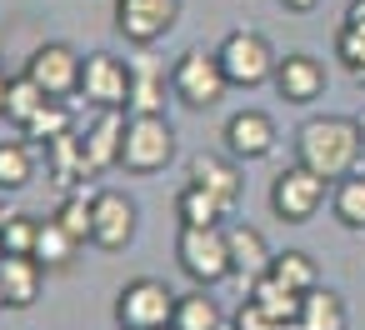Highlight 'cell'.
Masks as SVG:
<instances>
[{"instance_id": "obj_35", "label": "cell", "mask_w": 365, "mask_h": 330, "mask_svg": "<svg viewBox=\"0 0 365 330\" xmlns=\"http://www.w3.org/2000/svg\"><path fill=\"white\" fill-rule=\"evenodd\" d=\"M350 26H365V0H350V11H345Z\"/></svg>"}, {"instance_id": "obj_9", "label": "cell", "mask_w": 365, "mask_h": 330, "mask_svg": "<svg viewBox=\"0 0 365 330\" xmlns=\"http://www.w3.org/2000/svg\"><path fill=\"white\" fill-rule=\"evenodd\" d=\"M180 0H115V31L130 46H155L160 36L175 31Z\"/></svg>"}, {"instance_id": "obj_39", "label": "cell", "mask_w": 365, "mask_h": 330, "mask_svg": "<svg viewBox=\"0 0 365 330\" xmlns=\"http://www.w3.org/2000/svg\"><path fill=\"white\" fill-rule=\"evenodd\" d=\"M155 330H175V325H155Z\"/></svg>"}, {"instance_id": "obj_25", "label": "cell", "mask_w": 365, "mask_h": 330, "mask_svg": "<svg viewBox=\"0 0 365 330\" xmlns=\"http://www.w3.org/2000/svg\"><path fill=\"white\" fill-rule=\"evenodd\" d=\"M56 220L76 235V240H91L96 235V185H71L66 190V200H61V210H56Z\"/></svg>"}, {"instance_id": "obj_12", "label": "cell", "mask_w": 365, "mask_h": 330, "mask_svg": "<svg viewBox=\"0 0 365 330\" xmlns=\"http://www.w3.org/2000/svg\"><path fill=\"white\" fill-rule=\"evenodd\" d=\"M275 91H280V100H290V105H310V100L325 96V66H320L315 56H305V51H290V56H280V66H275Z\"/></svg>"}, {"instance_id": "obj_29", "label": "cell", "mask_w": 365, "mask_h": 330, "mask_svg": "<svg viewBox=\"0 0 365 330\" xmlns=\"http://www.w3.org/2000/svg\"><path fill=\"white\" fill-rule=\"evenodd\" d=\"M36 175V160L26 140H0V190H26Z\"/></svg>"}, {"instance_id": "obj_15", "label": "cell", "mask_w": 365, "mask_h": 330, "mask_svg": "<svg viewBox=\"0 0 365 330\" xmlns=\"http://www.w3.org/2000/svg\"><path fill=\"white\" fill-rule=\"evenodd\" d=\"M41 280H46V265L36 255H6L0 260V295H6L11 310H31L41 300Z\"/></svg>"}, {"instance_id": "obj_18", "label": "cell", "mask_w": 365, "mask_h": 330, "mask_svg": "<svg viewBox=\"0 0 365 330\" xmlns=\"http://www.w3.org/2000/svg\"><path fill=\"white\" fill-rule=\"evenodd\" d=\"M190 180H195V185H205V190H215L230 210L240 205L245 180H240V170H235L230 160H220V155H195V160H190Z\"/></svg>"}, {"instance_id": "obj_10", "label": "cell", "mask_w": 365, "mask_h": 330, "mask_svg": "<svg viewBox=\"0 0 365 330\" xmlns=\"http://www.w3.org/2000/svg\"><path fill=\"white\" fill-rule=\"evenodd\" d=\"M81 96L96 110H106V105L125 110V100H130V66L115 61V56H106V51L86 56V66H81Z\"/></svg>"}, {"instance_id": "obj_33", "label": "cell", "mask_w": 365, "mask_h": 330, "mask_svg": "<svg viewBox=\"0 0 365 330\" xmlns=\"http://www.w3.org/2000/svg\"><path fill=\"white\" fill-rule=\"evenodd\" d=\"M235 330H295V325H285V320H275L270 310H260L250 295L240 300V310H235V320H230Z\"/></svg>"}, {"instance_id": "obj_8", "label": "cell", "mask_w": 365, "mask_h": 330, "mask_svg": "<svg viewBox=\"0 0 365 330\" xmlns=\"http://www.w3.org/2000/svg\"><path fill=\"white\" fill-rule=\"evenodd\" d=\"M81 66H86V61H81L71 46L46 41V46H36V51H31L26 76H31L51 100H71V96H81Z\"/></svg>"}, {"instance_id": "obj_16", "label": "cell", "mask_w": 365, "mask_h": 330, "mask_svg": "<svg viewBox=\"0 0 365 330\" xmlns=\"http://www.w3.org/2000/svg\"><path fill=\"white\" fill-rule=\"evenodd\" d=\"M225 235H230V260H235V275L250 285L255 275H265L270 270V260H275V250L265 245V235L255 230V225H225Z\"/></svg>"}, {"instance_id": "obj_23", "label": "cell", "mask_w": 365, "mask_h": 330, "mask_svg": "<svg viewBox=\"0 0 365 330\" xmlns=\"http://www.w3.org/2000/svg\"><path fill=\"white\" fill-rule=\"evenodd\" d=\"M46 160H51V175H56V185H81L86 180V150H81V135L76 130H66V135H56V140H46Z\"/></svg>"}, {"instance_id": "obj_27", "label": "cell", "mask_w": 365, "mask_h": 330, "mask_svg": "<svg viewBox=\"0 0 365 330\" xmlns=\"http://www.w3.org/2000/svg\"><path fill=\"white\" fill-rule=\"evenodd\" d=\"M46 100H51V96H46V91L21 71V76H11V91H6V120H11L16 130H26V120H31Z\"/></svg>"}, {"instance_id": "obj_20", "label": "cell", "mask_w": 365, "mask_h": 330, "mask_svg": "<svg viewBox=\"0 0 365 330\" xmlns=\"http://www.w3.org/2000/svg\"><path fill=\"white\" fill-rule=\"evenodd\" d=\"M175 215H180V225H225L230 205H225L215 190H205V185L190 180V185L175 195Z\"/></svg>"}, {"instance_id": "obj_36", "label": "cell", "mask_w": 365, "mask_h": 330, "mask_svg": "<svg viewBox=\"0 0 365 330\" xmlns=\"http://www.w3.org/2000/svg\"><path fill=\"white\" fill-rule=\"evenodd\" d=\"M6 91H11V76H0V115H6Z\"/></svg>"}, {"instance_id": "obj_13", "label": "cell", "mask_w": 365, "mask_h": 330, "mask_svg": "<svg viewBox=\"0 0 365 330\" xmlns=\"http://www.w3.org/2000/svg\"><path fill=\"white\" fill-rule=\"evenodd\" d=\"M225 150L235 160H265L275 150V125L265 110H240L225 120Z\"/></svg>"}, {"instance_id": "obj_11", "label": "cell", "mask_w": 365, "mask_h": 330, "mask_svg": "<svg viewBox=\"0 0 365 330\" xmlns=\"http://www.w3.org/2000/svg\"><path fill=\"white\" fill-rule=\"evenodd\" d=\"M125 120H130V115H125L120 105H106V110H96L91 130L81 135V150H86V180H91V175H106L110 165H120Z\"/></svg>"}, {"instance_id": "obj_3", "label": "cell", "mask_w": 365, "mask_h": 330, "mask_svg": "<svg viewBox=\"0 0 365 330\" xmlns=\"http://www.w3.org/2000/svg\"><path fill=\"white\" fill-rule=\"evenodd\" d=\"M215 56H220V66H225V81L240 86V91H255V86L275 81V66H280V56L270 51V41H265L260 31H230V36L215 46Z\"/></svg>"}, {"instance_id": "obj_30", "label": "cell", "mask_w": 365, "mask_h": 330, "mask_svg": "<svg viewBox=\"0 0 365 330\" xmlns=\"http://www.w3.org/2000/svg\"><path fill=\"white\" fill-rule=\"evenodd\" d=\"M66 130H76V115H71V105L66 100H46L31 120H26V130L21 135H31V140H56V135H66Z\"/></svg>"}, {"instance_id": "obj_19", "label": "cell", "mask_w": 365, "mask_h": 330, "mask_svg": "<svg viewBox=\"0 0 365 330\" xmlns=\"http://www.w3.org/2000/svg\"><path fill=\"white\" fill-rule=\"evenodd\" d=\"M125 110L130 115H165V76L150 61L130 66V100H125Z\"/></svg>"}, {"instance_id": "obj_21", "label": "cell", "mask_w": 365, "mask_h": 330, "mask_svg": "<svg viewBox=\"0 0 365 330\" xmlns=\"http://www.w3.org/2000/svg\"><path fill=\"white\" fill-rule=\"evenodd\" d=\"M76 250H81V240H76L56 215H46L41 230H36V250H31V255H36L46 270H66V265L76 260Z\"/></svg>"}, {"instance_id": "obj_2", "label": "cell", "mask_w": 365, "mask_h": 330, "mask_svg": "<svg viewBox=\"0 0 365 330\" xmlns=\"http://www.w3.org/2000/svg\"><path fill=\"white\" fill-rule=\"evenodd\" d=\"M175 260H180V270H185L195 285H220L225 275H235L225 225H180V235H175Z\"/></svg>"}, {"instance_id": "obj_5", "label": "cell", "mask_w": 365, "mask_h": 330, "mask_svg": "<svg viewBox=\"0 0 365 330\" xmlns=\"http://www.w3.org/2000/svg\"><path fill=\"white\" fill-rule=\"evenodd\" d=\"M170 91H175L190 110H210V105H220L225 91H230L220 56H215V51H185V56L175 61V71H170Z\"/></svg>"}, {"instance_id": "obj_40", "label": "cell", "mask_w": 365, "mask_h": 330, "mask_svg": "<svg viewBox=\"0 0 365 330\" xmlns=\"http://www.w3.org/2000/svg\"><path fill=\"white\" fill-rule=\"evenodd\" d=\"M0 260H6V245H0Z\"/></svg>"}, {"instance_id": "obj_26", "label": "cell", "mask_w": 365, "mask_h": 330, "mask_svg": "<svg viewBox=\"0 0 365 330\" xmlns=\"http://www.w3.org/2000/svg\"><path fill=\"white\" fill-rule=\"evenodd\" d=\"M330 210L345 230H365V175H340L335 190H330Z\"/></svg>"}, {"instance_id": "obj_22", "label": "cell", "mask_w": 365, "mask_h": 330, "mask_svg": "<svg viewBox=\"0 0 365 330\" xmlns=\"http://www.w3.org/2000/svg\"><path fill=\"white\" fill-rule=\"evenodd\" d=\"M170 325H175V330H220L225 315H220L215 295H205V285H195V290L175 295V315H170Z\"/></svg>"}, {"instance_id": "obj_42", "label": "cell", "mask_w": 365, "mask_h": 330, "mask_svg": "<svg viewBox=\"0 0 365 330\" xmlns=\"http://www.w3.org/2000/svg\"><path fill=\"white\" fill-rule=\"evenodd\" d=\"M220 330H235V325H220Z\"/></svg>"}, {"instance_id": "obj_37", "label": "cell", "mask_w": 365, "mask_h": 330, "mask_svg": "<svg viewBox=\"0 0 365 330\" xmlns=\"http://www.w3.org/2000/svg\"><path fill=\"white\" fill-rule=\"evenodd\" d=\"M11 215H16V210H6V200H0V230H6V225H11Z\"/></svg>"}, {"instance_id": "obj_32", "label": "cell", "mask_w": 365, "mask_h": 330, "mask_svg": "<svg viewBox=\"0 0 365 330\" xmlns=\"http://www.w3.org/2000/svg\"><path fill=\"white\" fill-rule=\"evenodd\" d=\"M36 230H41V220L11 215V225L0 230V245H6V255H31V250H36Z\"/></svg>"}, {"instance_id": "obj_24", "label": "cell", "mask_w": 365, "mask_h": 330, "mask_svg": "<svg viewBox=\"0 0 365 330\" xmlns=\"http://www.w3.org/2000/svg\"><path fill=\"white\" fill-rule=\"evenodd\" d=\"M245 290H250V300H255L260 310H270L275 320L295 325V315H300V290H290V285H285V280H275L270 270H265V275H255Z\"/></svg>"}, {"instance_id": "obj_7", "label": "cell", "mask_w": 365, "mask_h": 330, "mask_svg": "<svg viewBox=\"0 0 365 330\" xmlns=\"http://www.w3.org/2000/svg\"><path fill=\"white\" fill-rule=\"evenodd\" d=\"M325 190H330V180L295 160V165H285V170L275 175V185H270V210H275L285 225H305V220L325 205Z\"/></svg>"}, {"instance_id": "obj_28", "label": "cell", "mask_w": 365, "mask_h": 330, "mask_svg": "<svg viewBox=\"0 0 365 330\" xmlns=\"http://www.w3.org/2000/svg\"><path fill=\"white\" fill-rule=\"evenodd\" d=\"M270 275H275V280H285V285H290V290H300V295L320 285V270H315V260H310L305 250H275Z\"/></svg>"}, {"instance_id": "obj_17", "label": "cell", "mask_w": 365, "mask_h": 330, "mask_svg": "<svg viewBox=\"0 0 365 330\" xmlns=\"http://www.w3.org/2000/svg\"><path fill=\"white\" fill-rule=\"evenodd\" d=\"M345 325H350V310H345V300H340L335 290L315 285V290H305V295H300L295 330H345Z\"/></svg>"}, {"instance_id": "obj_34", "label": "cell", "mask_w": 365, "mask_h": 330, "mask_svg": "<svg viewBox=\"0 0 365 330\" xmlns=\"http://www.w3.org/2000/svg\"><path fill=\"white\" fill-rule=\"evenodd\" d=\"M280 6H285V11H295V16H310L320 0H280Z\"/></svg>"}, {"instance_id": "obj_14", "label": "cell", "mask_w": 365, "mask_h": 330, "mask_svg": "<svg viewBox=\"0 0 365 330\" xmlns=\"http://www.w3.org/2000/svg\"><path fill=\"white\" fill-rule=\"evenodd\" d=\"M135 235V205L120 190H96V245L101 250H125Z\"/></svg>"}, {"instance_id": "obj_41", "label": "cell", "mask_w": 365, "mask_h": 330, "mask_svg": "<svg viewBox=\"0 0 365 330\" xmlns=\"http://www.w3.org/2000/svg\"><path fill=\"white\" fill-rule=\"evenodd\" d=\"M0 310H6V295H0Z\"/></svg>"}, {"instance_id": "obj_4", "label": "cell", "mask_w": 365, "mask_h": 330, "mask_svg": "<svg viewBox=\"0 0 365 330\" xmlns=\"http://www.w3.org/2000/svg\"><path fill=\"white\" fill-rule=\"evenodd\" d=\"M175 155V130L165 115H130L125 120V145H120V165L130 175H155L165 170Z\"/></svg>"}, {"instance_id": "obj_6", "label": "cell", "mask_w": 365, "mask_h": 330, "mask_svg": "<svg viewBox=\"0 0 365 330\" xmlns=\"http://www.w3.org/2000/svg\"><path fill=\"white\" fill-rule=\"evenodd\" d=\"M175 315V290L155 275H135L120 285V300H115V320L120 330H155V325H170Z\"/></svg>"}, {"instance_id": "obj_38", "label": "cell", "mask_w": 365, "mask_h": 330, "mask_svg": "<svg viewBox=\"0 0 365 330\" xmlns=\"http://www.w3.org/2000/svg\"><path fill=\"white\" fill-rule=\"evenodd\" d=\"M355 120H360V135H365V110H360V115H355Z\"/></svg>"}, {"instance_id": "obj_1", "label": "cell", "mask_w": 365, "mask_h": 330, "mask_svg": "<svg viewBox=\"0 0 365 330\" xmlns=\"http://www.w3.org/2000/svg\"><path fill=\"white\" fill-rule=\"evenodd\" d=\"M360 150H365V135H360V120H350V115H320V120H305L300 135H295L300 165H310V170L325 175L330 185H335L340 175L355 170Z\"/></svg>"}, {"instance_id": "obj_31", "label": "cell", "mask_w": 365, "mask_h": 330, "mask_svg": "<svg viewBox=\"0 0 365 330\" xmlns=\"http://www.w3.org/2000/svg\"><path fill=\"white\" fill-rule=\"evenodd\" d=\"M335 56H340V66L365 86V26H350V21H345V26L335 31Z\"/></svg>"}]
</instances>
